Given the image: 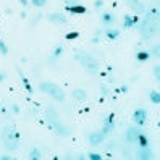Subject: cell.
Segmentation results:
<instances>
[{"instance_id": "33", "label": "cell", "mask_w": 160, "mask_h": 160, "mask_svg": "<svg viewBox=\"0 0 160 160\" xmlns=\"http://www.w3.org/2000/svg\"><path fill=\"white\" fill-rule=\"evenodd\" d=\"M20 3H21L23 7H28V5H29V0H20Z\"/></svg>"}, {"instance_id": "29", "label": "cell", "mask_w": 160, "mask_h": 160, "mask_svg": "<svg viewBox=\"0 0 160 160\" xmlns=\"http://www.w3.org/2000/svg\"><path fill=\"white\" fill-rule=\"evenodd\" d=\"M103 5V0H96V3H94V7H96V8H100Z\"/></svg>"}, {"instance_id": "35", "label": "cell", "mask_w": 160, "mask_h": 160, "mask_svg": "<svg viewBox=\"0 0 160 160\" xmlns=\"http://www.w3.org/2000/svg\"><path fill=\"white\" fill-rule=\"evenodd\" d=\"M0 158H2V160H10L12 157H8V155H2V157H0Z\"/></svg>"}, {"instance_id": "17", "label": "cell", "mask_w": 160, "mask_h": 160, "mask_svg": "<svg viewBox=\"0 0 160 160\" xmlns=\"http://www.w3.org/2000/svg\"><path fill=\"white\" fill-rule=\"evenodd\" d=\"M18 73H20V76H21V81H23V84H24V88H26V91L29 92V94H32L34 91H32V88H31V84H29V81H28V78L23 74V71L21 70H18Z\"/></svg>"}, {"instance_id": "1", "label": "cell", "mask_w": 160, "mask_h": 160, "mask_svg": "<svg viewBox=\"0 0 160 160\" xmlns=\"http://www.w3.org/2000/svg\"><path fill=\"white\" fill-rule=\"evenodd\" d=\"M157 18H158V10L157 8H152L149 13H146L144 20L139 24V32L142 36L144 41L152 39L154 34L157 32Z\"/></svg>"}, {"instance_id": "16", "label": "cell", "mask_w": 160, "mask_h": 160, "mask_svg": "<svg viewBox=\"0 0 160 160\" xmlns=\"http://www.w3.org/2000/svg\"><path fill=\"white\" fill-rule=\"evenodd\" d=\"M134 23H136V18H133V16L126 15V16H125V23H123V28H125V29H129V28H133V26H134Z\"/></svg>"}, {"instance_id": "30", "label": "cell", "mask_w": 160, "mask_h": 160, "mask_svg": "<svg viewBox=\"0 0 160 160\" xmlns=\"http://www.w3.org/2000/svg\"><path fill=\"white\" fill-rule=\"evenodd\" d=\"M152 53L155 55V57H158V45H155L154 49H152Z\"/></svg>"}, {"instance_id": "22", "label": "cell", "mask_w": 160, "mask_h": 160, "mask_svg": "<svg viewBox=\"0 0 160 160\" xmlns=\"http://www.w3.org/2000/svg\"><path fill=\"white\" fill-rule=\"evenodd\" d=\"M138 141H139V144H141V147H147V138H146V134H142V133H141L139 134V138H138Z\"/></svg>"}, {"instance_id": "10", "label": "cell", "mask_w": 160, "mask_h": 160, "mask_svg": "<svg viewBox=\"0 0 160 160\" xmlns=\"http://www.w3.org/2000/svg\"><path fill=\"white\" fill-rule=\"evenodd\" d=\"M100 20H102L103 26H113L115 21H117V16L112 13V12H105V13H102Z\"/></svg>"}, {"instance_id": "25", "label": "cell", "mask_w": 160, "mask_h": 160, "mask_svg": "<svg viewBox=\"0 0 160 160\" xmlns=\"http://www.w3.org/2000/svg\"><path fill=\"white\" fill-rule=\"evenodd\" d=\"M0 53H2V55H7L8 53V47L5 45L3 41H0Z\"/></svg>"}, {"instance_id": "4", "label": "cell", "mask_w": 160, "mask_h": 160, "mask_svg": "<svg viewBox=\"0 0 160 160\" xmlns=\"http://www.w3.org/2000/svg\"><path fill=\"white\" fill-rule=\"evenodd\" d=\"M39 91L47 94V96H50L52 99L58 100V102H65V91H62V88L57 86L55 82H49V81L41 82L39 84Z\"/></svg>"}, {"instance_id": "13", "label": "cell", "mask_w": 160, "mask_h": 160, "mask_svg": "<svg viewBox=\"0 0 160 160\" xmlns=\"http://www.w3.org/2000/svg\"><path fill=\"white\" fill-rule=\"evenodd\" d=\"M136 157L141 158V160H149V158H152V150L147 149V147H141L136 152Z\"/></svg>"}, {"instance_id": "28", "label": "cell", "mask_w": 160, "mask_h": 160, "mask_svg": "<svg viewBox=\"0 0 160 160\" xmlns=\"http://www.w3.org/2000/svg\"><path fill=\"white\" fill-rule=\"evenodd\" d=\"M89 158H92V160H100L102 155H99V154H96V152H92V154H89Z\"/></svg>"}, {"instance_id": "15", "label": "cell", "mask_w": 160, "mask_h": 160, "mask_svg": "<svg viewBox=\"0 0 160 160\" xmlns=\"http://www.w3.org/2000/svg\"><path fill=\"white\" fill-rule=\"evenodd\" d=\"M73 97L76 99V100L84 102V100L88 99V92L84 91V89H74V91H73Z\"/></svg>"}, {"instance_id": "12", "label": "cell", "mask_w": 160, "mask_h": 160, "mask_svg": "<svg viewBox=\"0 0 160 160\" xmlns=\"http://www.w3.org/2000/svg\"><path fill=\"white\" fill-rule=\"evenodd\" d=\"M103 139H105V134H103L102 131H100V133H91V134H89V142H91L92 146L102 144Z\"/></svg>"}, {"instance_id": "24", "label": "cell", "mask_w": 160, "mask_h": 160, "mask_svg": "<svg viewBox=\"0 0 160 160\" xmlns=\"http://www.w3.org/2000/svg\"><path fill=\"white\" fill-rule=\"evenodd\" d=\"M45 3H47V0H31V5H34L37 8H42Z\"/></svg>"}, {"instance_id": "5", "label": "cell", "mask_w": 160, "mask_h": 160, "mask_svg": "<svg viewBox=\"0 0 160 160\" xmlns=\"http://www.w3.org/2000/svg\"><path fill=\"white\" fill-rule=\"evenodd\" d=\"M2 139H3L5 147L10 149V150H16L18 146H20V141H18V136L15 133V128L13 126H7L2 131Z\"/></svg>"}, {"instance_id": "14", "label": "cell", "mask_w": 160, "mask_h": 160, "mask_svg": "<svg viewBox=\"0 0 160 160\" xmlns=\"http://www.w3.org/2000/svg\"><path fill=\"white\" fill-rule=\"evenodd\" d=\"M105 36L108 37L110 41H115L120 37V29H117V28H107L105 29Z\"/></svg>"}, {"instance_id": "2", "label": "cell", "mask_w": 160, "mask_h": 160, "mask_svg": "<svg viewBox=\"0 0 160 160\" xmlns=\"http://www.w3.org/2000/svg\"><path fill=\"white\" fill-rule=\"evenodd\" d=\"M45 120H47V123H49L50 131H53L57 136H60V138L70 136L68 126H65L62 121H60V117H58L57 110H55L53 107H47V108H45Z\"/></svg>"}, {"instance_id": "8", "label": "cell", "mask_w": 160, "mask_h": 160, "mask_svg": "<svg viewBox=\"0 0 160 160\" xmlns=\"http://www.w3.org/2000/svg\"><path fill=\"white\" fill-rule=\"evenodd\" d=\"M146 118H147V112H146L144 108H138V110H134V113H133V121H134L136 125L144 126Z\"/></svg>"}, {"instance_id": "23", "label": "cell", "mask_w": 160, "mask_h": 160, "mask_svg": "<svg viewBox=\"0 0 160 160\" xmlns=\"http://www.w3.org/2000/svg\"><path fill=\"white\" fill-rule=\"evenodd\" d=\"M136 58H138L139 62H146V60L149 58V53H147V52H138Z\"/></svg>"}, {"instance_id": "31", "label": "cell", "mask_w": 160, "mask_h": 160, "mask_svg": "<svg viewBox=\"0 0 160 160\" xmlns=\"http://www.w3.org/2000/svg\"><path fill=\"white\" fill-rule=\"evenodd\" d=\"M12 110L15 112V113H20V108H18V105H15V103L12 105Z\"/></svg>"}, {"instance_id": "34", "label": "cell", "mask_w": 160, "mask_h": 160, "mask_svg": "<svg viewBox=\"0 0 160 160\" xmlns=\"http://www.w3.org/2000/svg\"><path fill=\"white\" fill-rule=\"evenodd\" d=\"M5 79V73H0V82H2Z\"/></svg>"}, {"instance_id": "3", "label": "cell", "mask_w": 160, "mask_h": 160, "mask_svg": "<svg viewBox=\"0 0 160 160\" xmlns=\"http://www.w3.org/2000/svg\"><path fill=\"white\" fill-rule=\"evenodd\" d=\"M74 58L81 63V67L84 70L92 71V73H96L99 70V62L94 58L91 53H86V52H82V50H76V52H74Z\"/></svg>"}, {"instance_id": "36", "label": "cell", "mask_w": 160, "mask_h": 160, "mask_svg": "<svg viewBox=\"0 0 160 160\" xmlns=\"http://www.w3.org/2000/svg\"><path fill=\"white\" fill-rule=\"evenodd\" d=\"M128 91V86H121V92H126Z\"/></svg>"}, {"instance_id": "21", "label": "cell", "mask_w": 160, "mask_h": 160, "mask_svg": "<svg viewBox=\"0 0 160 160\" xmlns=\"http://www.w3.org/2000/svg\"><path fill=\"white\" fill-rule=\"evenodd\" d=\"M62 52H63V47H62V45H58V47H57V49H55V50L52 52V57H50V60L53 62L55 58H58V57H60V55H62Z\"/></svg>"}, {"instance_id": "9", "label": "cell", "mask_w": 160, "mask_h": 160, "mask_svg": "<svg viewBox=\"0 0 160 160\" xmlns=\"http://www.w3.org/2000/svg\"><path fill=\"white\" fill-rule=\"evenodd\" d=\"M113 128H115V115H113V113H110V115H108V117H107L105 120H103L102 133L107 136V134H108V133H110V131L113 129Z\"/></svg>"}, {"instance_id": "20", "label": "cell", "mask_w": 160, "mask_h": 160, "mask_svg": "<svg viewBox=\"0 0 160 160\" xmlns=\"http://www.w3.org/2000/svg\"><path fill=\"white\" fill-rule=\"evenodd\" d=\"M150 100H152V103L158 105V103H160V94H158V91H152V92H150Z\"/></svg>"}, {"instance_id": "6", "label": "cell", "mask_w": 160, "mask_h": 160, "mask_svg": "<svg viewBox=\"0 0 160 160\" xmlns=\"http://www.w3.org/2000/svg\"><path fill=\"white\" fill-rule=\"evenodd\" d=\"M126 3H128V7L131 8V10L136 12L138 15H142L147 10V7H146V3L142 2V0H126Z\"/></svg>"}, {"instance_id": "26", "label": "cell", "mask_w": 160, "mask_h": 160, "mask_svg": "<svg viewBox=\"0 0 160 160\" xmlns=\"http://www.w3.org/2000/svg\"><path fill=\"white\" fill-rule=\"evenodd\" d=\"M100 91H102L103 96H108V94H110V91H108V88L105 86V84H102V86H100Z\"/></svg>"}, {"instance_id": "32", "label": "cell", "mask_w": 160, "mask_h": 160, "mask_svg": "<svg viewBox=\"0 0 160 160\" xmlns=\"http://www.w3.org/2000/svg\"><path fill=\"white\" fill-rule=\"evenodd\" d=\"M76 36H78V32H71V34H68V36H67V39H70V41H71L73 37H76Z\"/></svg>"}, {"instance_id": "11", "label": "cell", "mask_w": 160, "mask_h": 160, "mask_svg": "<svg viewBox=\"0 0 160 160\" xmlns=\"http://www.w3.org/2000/svg\"><path fill=\"white\" fill-rule=\"evenodd\" d=\"M47 20L52 21V23H57V24H65L68 21L67 16L63 13H50V15H47Z\"/></svg>"}, {"instance_id": "27", "label": "cell", "mask_w": 160, "mask_h": 160, "mask_svg": "<svg viewBox=\"0 0 160 160\" xmlns=\"http://www.w3.org/2000/svg\"><path fill=\"white\" fill-rule=\"evenodd\" d=\"M154 74H155V79H160V70H158V65L154 67Z\"/></svg>"}, {"instance_id": "7", "label": "cell", "mask_w": 160, "mask_h": 160, "mask_svg": "<svg viewBox=\"0 0 160 160\" xmlns=\"http://www.w3.org/2000/svg\"><path fill=\"white\" fill-rule=\"evenodd\" d=\"M142 133L139 128H136V126H128V129H126V141L129 144H134V142H138V138H139V134Z\"/></svg>"}, {"instance_id": "18", "label": "cell", "mask_w": 160, "mask_h": 160, "mask_svg": "<svg viewBox=\"0 0 160 160\" xmlns=\"http://www.w3.org/2000/svg\"><path fill=\"white\" fill-rule=\"evenodd\" d=\"M41 157H42L41 149H37V147L31 149V152H29V158H32V160H37V158H41Z\"/></svg>"}, {"instance_id": "19", "label": "cell", "mask_w": 160, "mask_h": 160, "mask_svg": "<svg viewBox=\"0 0 160 160\" xmlns=\"http://www.w3.org/2000/svg\"><path fill=\"white\" fill-rule=\"evenodd\" d=\"M67 12H73V13H86V7H67Z\"/></svg>"}]
</instances>
